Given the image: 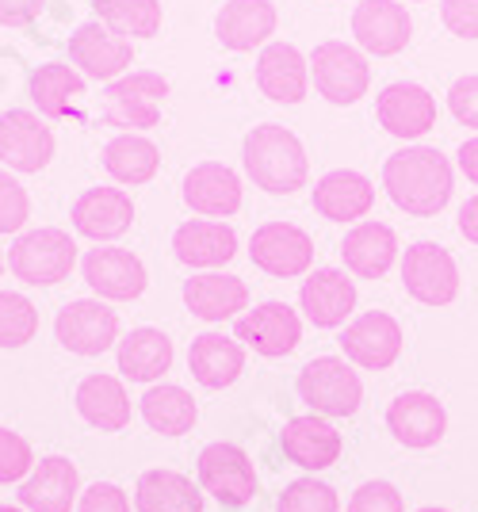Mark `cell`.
Masks as SVG:
<instances>
[{
	"mask_svg": "<svg viewBox=\"0 0 478 512\" xmlns=\"http://www.w3.org/2000/svg\"><path fill=\"white\" fill-rule=\"evenodd\" d=\"M188 371L207 390L238 383V375L245 371V344L226 333H199L188 348Z\"/></svg>",
	"mask_w": 478,
	"mask_h": 512,
	"instance_id": "cell-30",
	"label": "cell"
},
{
	"mask_svg": "<svg viewBox=\"0 0 478 512\" xmlns=\"http://www.w3.org/2000/svg\"><path fill=\"white\" fill-rule=\"evenodd\" d=\"M8 268L27 287H54V283L69 279V272L77 268V241L58 226L27 230L12 241Z\"/></svg>",
	"mask_w": 478,
	"mask_h": 512,
	"instance_id": "cell-3",
	"label": "cell"
},
{
	"mask_svg": "<svg viewBox=\"0 0 478 512\" xmlns=\"http://www.w3.org/2000/svg\"><path fill=\"white\" fill-rule=\"evenodd\" d=\"M345 272L356 279H383L398 260V234L387 222H356L341 241Z\"/></svg>",
	"mask_w": 478,
	"mask_h": 512,
	"instance_id": "cell-26",
	"label": "cell"
},
{
	"mask_svg": "<svg viewBox=\"0 0 478 512\" xmlns=\"http://www.w3.org/2000/svg\"><path fill=\"white\" fill-rule=\"evenodd\" d=\"M440 20L459 39H478V0H440Z\"/></svg>",
	"mask_w": 478,
	"mask_h": 512,
	"instance_id": "cell-45",
	"label": "cell"
},
{
	"mask_svg": "<svg viewBox=\"0 0 478 512\" xmlns=\"http://www.w3.org/2000/svg\"><path fill=\"white\" fill-rule=\"evenodd\" d=\"M54 337L73 356H104L119 344V314L104 299H73L54 318Z\"/></svg>",
	"mask_w": 478,
	"mask_h": 512,
	"instance_id": "cell-9",
	"label": "cell"
},
{
	"mask_svg": "<svg viewBox=\"0 0 478 512\" xmlns=\"http://www.w3.org/2000/svg\"><path fill=\"white\" fill-rule=\"evenodd\" d=\"M81 501V474L66 455H46L20 482V505L27 512H69Z\"/></svg>",
	"mask_w": 478,
	"mask_h": 512,
	"instance_id": "cell-20",
	"label": "cell"
},
{
	"mask_svg": "<svg viewBox=\"0 0 478 512\" xmlns=\"http://www.w3.org/2000/svg\"><path fill=\"white\" fill-rule=\"evenodd\" d=\"M46 0H0V27H27L39 20Z\"/></svg>",
	"mask_w": 478,
	"mask_h": 512,
	"instance_id": "cell-46",
	"label": "cell"
},
{
	"mask_svg": "<svg viewBox=\"0 0 478 512\" xmlns=\"http://www.w3.org/2000/svg\"><path fill=\"white\" fill-rule=\"evenodd\" d=\"M35 470V451L23 440L20 432L0 425V486L8 482H23Z\"/></svg>",
	"mask_w": 478,
	"mask_h": 512,
	"instance_id": "cell-41",
	"label": "cell"
},
{
	"mask_svg": "<svg viewBox=\"0 0 478 512\" xmlns=\"http://www.w3.org/2000/svg\"><path fill=\"white\" fill-rule=\"evenodd\" d=\"M375 207V184L356 169H333L314 184V211L329 222H360Z\"/></svg>",
	"mask_w": 478,
	"mask_h": 512,
	"instance_id": "cell-28",
	"label": "cell"
},
{
	"mask_svg": "<svg viewBox=\"0 0 478 512\" xmlns=\"http://www.w3.org/2000/svg\"><path fill=\"white\" fill-rule=\"evenodd\" d=\"M39 333V310L20 291H0V348H23Z\"/></svg>",
	"mask_w": 478,
	"mask_h": 512,
	"instance_id": "cell-38",
	"label": "cell"
},
{
	"mask_svg": "<svg viewBox=\"0 0 478 512\" xmlns=\"http://www.w3.org/2000/svg\"><path fill=\"white\" fill-rule=\"evenodd\" d=\"M27 218H31L27 188L8 169H0V234H20Z\"/></svg>",
	"mask_w": 478,
	"mask_h": 512,
	"instance_id": "cell-40",
	"label": "cell"
},
{
	"mask_svg": "<svg viewBox=\"0 0 478 512\" xmlns=\"http://www.w3.org/2000/svg\"><path fill=\"white\" fill-rule=\"evenodd\" d=\"M165 96H169V81L161 73H153V69L127 73L104 88V123L123 127V134L157 127Z\"/></svg>",
	"mask_w": 478,
	"mask_h": 512,
	"instance_id": "cell-5",
	"label": "cell"
},
{
	"mask_svg": "<svg viewBox=\"0 0 478 512\" xmlns=\"http://www.w3.org/2000/svg\"><path fill=\"white\" fill-rule=\"evenodd\" d=\"M337 344L348 363H356L364 371H387L402 356V325L383 310H368V314L348 321Z\"/></svg>",
	"mask_w": 478,
	"mask_h": 512,
	"instance_id": "cell-13",
	"label": "cell"
},
{
	"mask_svg": "<svg viewBox=\"0 0 478 512\" xmlns=\"http://www.w3.org/2000/svg\"><path fill=\"white\" fill-rule=\"evenodd\" d=\"M81 276L92 287V295L104 302H131L146 291V264L131 253V249H119V245H100V249H88L81 260Z\"/></svg>",
	"mask_w": 478,
	"mask_h": 512,
	"instance_id": "cell-12",
	"label": "cell"
},
{
	"mask_svg": "<svg viewBox=\"0 0 478 512\" xmlns=\"http://www.w3.org/2000/svg\"><path fill=\"white\" fill-rule=\"evenodd\" d=\"M456 165H459V172L471 180V184H478V134H475V138H467V142L459 146Z\"/></svg>",
	"mask_w": 478,
	"mask_h": 512,
	"instance_id": "cell-47",
	"label": "cell"
},
{
	"mask_svg": "<svg viewBox=\"0 0 478 512\" xmlns=\"http://www.w3.org/2000/svg\"><path fill=\"white\" fill-rule=\"evenodd\" d=\"M417 512H452V509H436V505H429V509H417Z\"/></svg>",
	"mask_w": 478,
	"mask_h": 512,
	"instance_id": "cell-50",
	"label": "cell"
},
{
	"mask_svg": "<svg viewBox=\"0 0 478 512\" xmlns=\"http://www.w3.org/2000/svg\"><path fill=\"white\" fill-rule=\"evenodd\" d=\"M402 283L421 306H448L459 295V268L436 241H413L402 256Z\"/></svg>",
	"mask_w": 478,
	"mask_h": 512,
	"instance_id": "cell-11",
	"label": "cell"
},
{
	"mask_svg": "<svg viewBox=\"0 0 478 512\" xmlns=\"http://www.w3.org/2000/svg\"><path fill=\"white\" fill-rule=\"evenodd\" d=\"M184 306L199 321H230L249 310V287L234 272H199L184 279Z\"/></svg>",
	"mask_w": 478,
	"mask_h": 512,
	"instance_id": "cell-27",
	"label": "cell"
},
{
	"mask_svg": "<svg viewBox=\"0 0 478 512\" xmlns=\"http://www.w3.org/2000/svg\"><path fill=\"white\" fill-rule=\"evenodd\" d=\"M77 512H131V497L115 482H92L88 490H81Z\"/></svg>",
	"mask_w": 478,
	"mask_h": 512,
	"instance_id": "cell-44",
	"label": "cell"
},
{
	"mask_svg": "<svg viewBox=\"0 0 478 512\" xmlns=\"http://www.w3.org/2000/svg\"><path fill=\"white\" fill-rule=\"evenodd\" d=\"M241 176L222 161H203L184 176V203L203 218H230L241 211Z\"/></svg>",
	"mask_w": 478,
	"mask_h": 512,
	"instance_id": "cell-25",
	"label": "cell"
},
{
	"mask_svg": "<svg viewBox=\"0 0 478 512\" xmlns=\"http://www.w3.org/2000/svg\"><path fill=\"white\" fill-rule=\"evenodd\" d=\"M383 188L398 211L413 218H433L448 207L456 188L452 161L436 146H406L383 161Z\"/></svg>",
	"mask_w": 478,
	"mask_h": 512,
	"instance_id": "cell-1",
	"label": "cell"
},
{
	"mask_svg": "<svg viewBox=\"0 0 478 512\" xmlns=\"http://www.w3.org/2000/svg\"><path fill=\"white\" fill-rule=\"evenodd\" d=\"M348 512H406V501H402L398 486L375 478L348 497Z\"/></svg>",
	"mask_w": 478,
	"mask_h": 512,
	"instance_id": "cell-42",
	"label": "cell"
},
{
	"mask_svg": "<svg viewBox=\"0 0 478 512\" xmlns=\"http://www.w3.org/2000/svg\"><path fill=\"white\" fill-rule=\"evenodd\" d=\"M173 341L161 333V329H131L123 341L115 344V363H119V375L131 379V383L153 386L169 367H173Z\"/></svg>",
	"mask_w": 478,
	"mask_h": 512,
	"instance_id": "cell-32",
	"label": "cell"
},
{
	"mask_svg": "<svg viewBox=\"0 0 478 512\" xmlns=\"http://www.w3.org/2000/svg\"><path fill=\"white\" fill-rule=\"evenodd\" d=\"M310 77H314V88H318L322 100L337 107H352L360 96H368L371 65L356 46L341 43V39H329V43L314 46Z\"/></svg>",
	"mask_w": 478,
	"mask_h": 512,
	"instance_id": "cell-6",
	"label": "cell"
},
{
	"mask_svg": "<svg viewBox=\"0 0 478 512\" xmlns=\"http://www.w3.org/2000/svg\"><path fill=\"white\" fill-rule=\"evenodd\" d=\"M69 62L81 69V77L92 81H119L134 65V43L115 35L108 23L88 20L69 35Z\"/></svg>",
	"mask_w": 478,
	"mask_h": 512,
	"instance_id": "cell-10",
	"label": "cell"
},
{
	"mask_svg": "<svg viewBox=\"0 0 478 512\" xmlns=\"http://www.w3.org/2000/svg\"><path fill=\"white\" fill-rule=\"evenodd\" d=\"M448 111L456 115L463 127L478 130V73H467V77L452 81V88H448Z\"/></svg>",
	"mask_w": 478,
	"mask_h": 512,
	"instance_id": "cell-43",
	"label": "cell"
},
{
	"mask_svg": "<svg viewBox=\"0 0 478 512\" xmlns=\"http://www.w3.org/2000/svg\"><path fill=\"white\" fill-rule=\"evenodd\" d=\"M173 253L188 268L215 272V268L230 264L238 256V234H234V226H226L218 218H192V222L176 226Z\"/></svg>",
	"mask_w": 478,
	"mask_h": 512,
	"instance_id": "cell-23",
	"label": "cell"
},
{
	"mask_svg": "<svg viewBox=\"0 0 478 512\" xmlns=\"http://www.w3.org/2000/svg\"><path fill=\"white\" fill-rule=\"evenodd\" d=\"M299 310L314 329H341L356 310V279L345 268H314L299 287Z\"/></svg>",
	"mask_w": 478,
	"mask_h": 512,
	"instance_id": "cell-17",
	"label": "cell"
},
{
	"mask_svg": "<svg viewBox=\"0 0 478 512\" xmlns=\"http://www.w3.org/2000/svg\"><path fill=\"white\" fill-rule=\"evenodd\" d=\"M92 8L123 39H153L161 31V0H92Z\"/></svg>",
	"mask_w": 478,
	"mask_h": 512,
	"instance_id": "cell-37",
	"label": "cell"
},
{
	"mask_svg": "<svg viewBox=\"0 0 478 512\" xmlns=\"http://www.w3.org/2000/svg\"><path fill=\"white\" fill-rule=\"evenodd\" d=\"M257 88L272 104H303L310 88V58L291 43H268L257 58Z\"/></svg>",
	"mask_w": 478,
	"mask_h": 512,
	"instance_id": "cell-24",
	"label": "cell"
},
{
	"mask_svg": "<svg viewBox=\"0 0 478 512\" xmlns=\"http://www.w3.org/2000/svg\"><path fill=\"white\" fill-rule=\"evenodd\" d=\"M295 390L303 398V406L318 417H352L364 402V383L356 375V367L345 356H314L299 371Z\"/></svg>",
	"mask_w": 478,
	"mask_h": 512,
	"instance_id": "cell-4",
	"label": "cell"
},
{
	"mask_svg": "<svg viewBox=\"0 0 478 512\" xmlns=\"http://www.w3.org/2000/svg\"><path fill=\"white\" fill-rule=\"evenodd\" d=\"M249 260L272 279L310 276L314 268V237L295 222H264L249 237Z\"/></svg>",
	"mask_w": 478,
	"mask_h": 512,
	"instance_id": "cell-8",
	"label": "cell"
},
{
	"mask_svg": "<svg viewBox=\"0 0 478 512\" xmlns=\"http://www.w3.org/2000/svg\"><path fill=\"white\" fill-rule=\"evenodd\" d=\"M276 31V4L272 0H226L215 16V35L226 50H257Z\"/></svg>",
	"mask_w": 478,
	"mask_h": 512,
	"instance_id": "cell-29",
	"label": "cell"
},
{
	"mask_svg": "<svg viewBox=\"0 0 478 512\" xmlns=\"http://www.w3.org/2000/svg\"><path fill=\"white\" fill-rule=\"evenodd\" d=\"M0 276H4V253H0Z\"/></svg>",
	"mask_w": 478,
	"mask_h": 512,
	"instance_id": "cell-51",
	"label": "cell"
},
{
	"mask_svg": "<svg viewBox=\"0 0 478 512\" xmlns=\"http://www.w3.org/2000/svg\"><path fill=\"white\" fill-rule=\"evenodd\" d=\"M104 169L111 180L138 188V184H150L157 169H161V150L153 146L146 134H115L108 146H104Z\"/></svg>",
	"mask_w": 478,
	"mask_h": 512,
	"instance_id": "cell-36",
	"label": "cell"
},
{
	"mask_svg": "<svg viewBox=\"0 0 478 512\" xmlns=\"http://www.w3.org/2000/svg\"><path fill=\"white\" fill-rule=\"evenodd\" d=\"M234 337L241 344H249L253 352L268 356V360H280V356H291L299 348V341H303V321H299V314L287 302L272 299L253 306V310H245L234 321Z\"/></svg>",
	"mask_w": 478,
	"mask_h": 512,
	"instance_id": "cell-14",
	"label": "cell"
},
{
	"mask_svg": "<svg viewBox=\"0 0 478 512\" xmlns=\"http://www.w3.org/2000/svg\"><path fill=\"white\" fill-rule=\"evenodd\" d=\"M280 448L295 467L318 474V470H329L341 459L345 440H341V432L329 425L326 417L306 413V417H291V421L283 425Z\"/></svg>",
	"mask_w": 478,
	"mask_h": 512,
	"instance_id": "cell-22",
	"label": "cell"
},
{
	"mask_svg": "<svg viewBox=\"0 0 478 512\" xmlns=\"http://www.w3.org/2000/svg\"><path fill=\"white\" fill-rule=\"evenodd\" d=\"M138 413H142V421L157 436H188L199 421L196 398L184 386H173V383H153L138 398Z\"/></svg>",
	"mask_w": 478,
	"mask_h": 512,
	"instance_id": "cell-34",
	"label": "cell"
},
{
	"mask_svg": "<svg viewBox=\"0 0 478 512\" xmlns=\"http://www.w3.org/2000/svg\"><path fill=\"white\" fill-rule=\"evenodd\" d=\"M241 165L253 188L268 195H295L299 188H306V176H310V161L299 134L280 123H261L245 134Z\"/></svg>",
	"mask_w": 478,
	"mask_h": 512,
	"instance_id": "cell-2",
	"label": "cell"
},
{
	"mask_svg": "<svg viewBox=\"0 0 478 512\" xmlns=\"http://www.w3.org/2000/svg\"><path fill=\"white\" fill-rule=\"evenodd\" d=\"M73 230L88 241H115V237H123L131 230L134 222V199L131 192H123V188H88V192L77 195V203H73Z\"/></svg>",
	"mask_w": 478,
	"mask_h": 512,
	"instance_id": "cell-21",
	"label": "cell"
},
{
	"mask_svg": "<svg viewBox=\"0 0 478 512\" xmlns=\"http://www.w3.org/2000/svg\"><path fill=\"white\" fill-rule=\"evenodd\" d=\"M387 428L394 432V440L402 448L425 451L436 448L448 432V413H444V402L436 394H425V390H406L398 394L387 409Z\"/></svg>",
	"mask_w": 478,
	"mask_h": 512,
	"instance_id": "cell-18",
	"label": "cell"
},
{
	"mask_svg": "<svg viewBox=\"0 0 478 512\" xmlns=\"http://www.w3.org/2000/svg\"><path fill=\"white\" fill-rule=\"evenodd\" d=\"M276 512H341V497L318 478H295L291 486H283Z\"/></svg>",
	"mask_w": 478,
	"mask_h": 512,
	"instance_id": "cell-39",
	"label": "cell"
},
{
	"mask_svg": "<svg viewBox=\"0 0 478 512\" xmlns=\"http://www.w3.org/2000/svg\"><path fill=\"white\" fill-rule=\"evenodd\" d=\"M199 490L211 493L226 509H245L257 497V467L238 444H207L199 451Z\"/></svg>",
	"mask_w": 478,
	"mask_h": 512,
	"instance_id": "cell-7",
	"label": "cell"
},
{
	"mask_svg": "<svg viewBox=\"0 0 478 512\" xmlns=\"http://www.w3.org/2000/svg\"><path fill=\"white\" fill-rule=\"evenodd\" d=\"M352 35L375 58L402 54L413 39V20L398 0H360L352 12Z\"/></svg>",
	"mask_w": 478,
	"mask_h": 512,
	"instance_id": "cell-19",
	"label": "cell"
},
{
	"mask_svg": "<svg viewBox=\"0 0 478 512\" xmlns=\"http://www.w3.org/2000/svg\"><path fill=\"white\" fill-rule=\"evenodd\" d=\"M138 512H203V490L180 470H146L134 486Z\"/></svg>",
	"mask_w": 478,
	"mask_h": 512,
	"instance_id": "cell-33",
	"label": "cell"
},
{
	"mask_svg": "<svg viewBox=\"0 0 478 512\" xmlns=\"http://www.w3.org/2000/svg\"><path fill=\"white\" fill-rule=\"evenodd\" d=\"M459 234L467 237L471 245H478V195H471V199L459 207Z\"/></svg>",
	"mask_w": 478,
	"mask_h": 512,
	"instance_id": "cell-48",
	"label": "cell"
},
{
	"mask_svg": "<svg viewBox=\"0 0 478 512\" xmlns=\"http://www.w3.org/2000/svg\"><path fill=\"white\" fill-rule=\"evenodd\" d=\"M73 402H77V413L100 432H123L131 425V394H127L123 379H115V375H104V371L85 375L77 383Z\"/></svg>",
	"mask_w": 478,
	"mask_h": 512,
	"instance_id": "cell-31",
	"label": "cell"
},
{
	"mask_svg": "<svg viewBox=\"0 0 478 512\" xmlns=\"http://www.w3.org/2000/svg\"><path fill=\"white\" fill-rule=\"evenodd\" d=\"M375 115H379V127L387 134L413 142L436 127V96L417 81H394L379 92Z\"/></svg>",
	"mask_w": 478,
	"mask_h": 512,
	"instance_id": "cell-16",
	"label": "cell"
},
{
	"mask_svg": "<svg viewBox=\"0 0 478 512\" xmlns=\"http://www.w3.org/2000/svg\"><path fill=\"white\" fill-rule=\"evenodd\" d=\"M27 92H31V104L39 107V115H46V119H66V115H73L77 100L85 96V77L73 65L46 62L31 73Z\"/></svg>",
	"mask_w": 478,
	"mask_h": 512,
	"instance_id": "cell-35",
	"label": "cell"
},
{
	"mask_svg": "<svg viewBox=\"0 0 478 512\" xmlns=\"http://www.w3.org/2000/svg\"><path fill=\"white\" fill-rule=\"evenodd\" d=\"M0 512H27L23 505H0Z\"/></svg>",
	"mask_w": 478,
	"mask_h": 512,
	"instance_id": "cell-49",
	"label": "cell"
},
{
	"mask_svg": "<svg viewBox=\"0 0 478 512\" xmlns=\"http://www.w3.org/2000/svg\"><path fill=\"white\" fill-rule=\"evenodd\" d=\"M54 157V130L35 111L12 107L0 115V165L12 172H43Z\"/></svg>",
	"mask_w": 478,
	"mask_h": 512,
	"instance_id": "cell-15",
	"label": "cell"
}]
</instances>
